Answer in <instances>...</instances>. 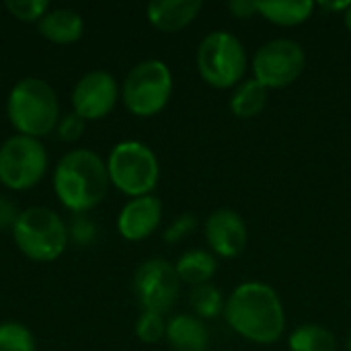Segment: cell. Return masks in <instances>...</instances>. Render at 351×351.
<instances>
[{
	"label": "cell",
	"instance_id": "22",
	"mask_svg": "<svg viewBox=\"0 0 351 351\" xmlns=\"http://www.w3.org/2000/svg\"><path fill=\"white\" fill-rule=\"evenodd\" d=\"M0 351H35L33 333L14 321L0 325Z\"/></svg>",
	"mask_w": 351,
	"mask_h": 351
},
{
	"label": "cell",
	"instance_id": "21",
	"mask_svg": "<svg viewBox=\"0 0 351 351\" xmlns=\"http://www.w3.org/2000/svg\"><path fill=\"white\" fill-rule=\"evenodd\" d=\"M189 304L193 308V313L197 315V319H216L218 315L224 313V296L222 292L212 286V284H204V286H195L189 292Z\"/></svg>",
	"mask_w": 351,
	"mask_h": 351
},
{
	"label": "cell",
	"instance_id": "3",
	"mask_svg": "<svg viewBox=\"0 0 351 351\" xmlns=\"http://www.w3.org/2000/svg\"><path fill=\"white\" fill-rule=\"evenodd\" d=\"M6 113L12 128L21 136L43 138L58 128L60 103L56 90L41 78L19 80L8 95Z\"/></svg>",
	"mask_w": 351,
	"mask_h": 351
},
{
	"label": "cell",
	"instance_id": "23",
	"mask_svg": "<svg viewBox=\"0 0 351 351\" xmlns=\"http://www.w3.org/2000/svg\"><path fill=\"white\" fill-rule=\"evenodd\" d=\"M167 335V321H165V315L160 313H150V311H144L138 321H136V337L142 341V343H158L160 339H165Z\"/></svg>",
	"mask_w": 351,
	"mask_h": 351
},
{
	"label": "cell",
	"instance_id": "7",
	"mask_svg": "<svg viewBox=\"0 0 351 351\" xmlns=\"http://www.w3.org/2000/svg\"><path fill=\"white\" fill-rule=\"evenodd\" d=\"M173 95V74L162 60H144L136 64L121 86L125 109L136 117L160 113Z\"/></svg>",
	"mask_w": 351,
	"mask_h": 351
},
{
	"label": "cell",
	"instance_id": "9",
	"mask_svg": "<svg viewBox=\"0 0 351 351\" xmlns=\"http://www.w3.org/2000/svg\"><path fill=\"white\" fill-rule=\"evenodd\" d=\"M306 66V53L294 39L278 37L263 43L253 56V78L267 90L286 88L300 78Z\"/></svg>",
	"mask_w": 351,
	"mask_h": 351
},
{
	"label": "cell",
	"instance_id": "17",
	"mask_svg": "<svg viewBox=\"0 0 351 351\" xmlns=\"http://www.w3.org/2000/svg\"><path fill=\"white\" fill-rule=\"evenodd\" d=\"M317 4L311 0H255V10L278 27H296L311 19Z\"/></svg>",
	"mask_w": 351,
	"mask_h": 351
},
{
	"label": "cell",
	"instance_id": "13",
	"mask_svg": "<svg viewBox=\"0 0 351 351\" xmlns=\"http://www.w3.org/2000/svg\"><path fill=\"white\" fill-rule=\"evenodd\" d=\"M162 218V204L154 195L134 197L130 199L119 216H117V230L125 241L138 243L148 239L160 224Z\"/></svg>",
	"mask_w": 351,
	"mask_h": 351
},
{
	"label": "cell",
	"instance_id": "25",
	"mask_svg": "<svg viewBox=\"0 0 351 351\" xmlns=\"http://www.w3.org/2000/svg\"><path fill=\"white\" fill-rule=\"evenodd\" d=\"M197 228V218L189 212L181 214L167 230H165V241L175 245V243H181L185 241L189 234H193V230Z\"/></svg>",
	"mask_w": 351,
	"mask_h": 351
},
{
	"label": "cell",
	"instance_id": "26",
	"mask_svg": "<svg viewBox=\"0 0 351 351\" xmlns=\"http://www.w3.org/2000/svg\"><path fill=\"white\" fill-rule=\"evenodd\" d=\"M58 136L64 140V142H74L82 136L84 132V119H80L74 111L64 115L60 121H58Z\"/></svg>",
	"mask_w": 351,
	"mask_h": 351
},
{
	"label": "cell",
	"instance_id": "18",
	"mask_svg": "<svg viewBox=\"0 0 351 351\" xmlns=\"http://www.w3.org/2000/svg\"><path fill=\"white\" fill-rule=\"evenodd\" d=\"M175 271H177L179 282H185L195 288V286L210 284V280L218 271V261H216V255L210 251L191 249L177 259Z\"/></svg>",
	"mask_w": 351,
	"mask_h": 351
},
{
	"label": "cell",
	"instance_id": "6",
	"mask_svg": "<svg viewBox=\"0 0 351 351\" xmlns=\"http://www.w3.org/2000/svg\"><path fill=\"white\" fill-rule=\"evenodd\" d=\"M109 181L125 195L144 197L156 187L160 165L156 154L138 140H125L113 146L107 158Z\"/></svg>",
	"mask_w": 351,
	"mask_h": 351
},
{
	"label": "cell",
	"instance_id": "10",
	"mask_svg": "<svg viewBox=\"0 0 351 351\" xmlns=\"http://www.w3.org/2000/svg\"><path fill=\"white\" fill-rule=\"evenodd\" d=\"M175 265L165 259H148L134 274V294L144 311L165 315L179 296Z\"/></svg>",
	"mask_w": 351,
	"mask_h": 351
},
{
	"label": "cell",
	"instance_id": "12",
	"mask_svg": "<svg viewBox=\"0 0 351 351\" xmlns=\"http://www.w3.org/2000/svg\"><path fill=\"white\" fill-rule=\"evenodd\" d=\"M204 232H206V241L212 253L222 259L239 257L249 243L247 224L243 216L232 208L214 210L206 220Z\"/></svg>",
	"mask_w": 351,
	"mask_h": 351
},
{
	"label": "cell",
	"instance_id": "27",
	"mask_svg": "<svg viewBox=\"0 0 351 351\" xmlns=\"http://www.w3.org/2000/svg\"><path fill=\"white\" fill-rule=\"evenodd\" d=\"M19 214H21V212H16V208H14L6 197L0 195V228H10V230H12V226H14Z\"/></svg>",
	"mask_w": 351,
	"mask_h": 351
},
{
	"label": "cell",
	"instance_id": "24",
	"mask_svg": "<svg viewBox=\"0 0 351 351\" xmlns=\"http://www.w3.org/2000/svg\"><path fill=\"white\" fill-rule=\"evenodd\" d=\"M4 6L14 19L25 23H35V21L39 23L49 10L47 0H8Z\"/></svg>",
	"mask_w": 351,
	"mask_h": 351
},
{
	"label": "cell",
	"instance_id": "16",
	"mask_svg": "<svg viewBox=\"0 0 351 351\" xmlns=\"http://www.w3.org/2000/svg\"><path fill=\"white\" fill-rule=\"evenodd\" d=\"M37 27H39V33L47 41L60 43V45H68V43L78 41L82 37V31H84L82 16L72 8L47 10L45 16L37 23Z\"/></svg>",
	"mask_w": 351,
	"mask_h": 351
},
{
	"label": "cell",
	"instance_id": "8",
	"mask_svg": "<svg viewBox=\"0 0 351 351\" xmlns=\"http://www.w3.org/2000/svg\"><path fill=\"white\" fill-rule=\"evenodd\" d=\"M47 171L43 144L29 136H10L0 146V183L12 191L35 187Z\"/></svg>",
	"mask_w": 351,
	"mask_h": 351
},
{
	"label": "cell",
	"instance_id": "1",
	"mask_svg": "<svg viewBox=\"0 0 351 351\" xmlns=\"http://www.w3.org/2000/svg\"><path fill=\"white\" fill-rule=\"evenodd\" d=\"M228 327L257 346L278 343L286 331V311L278 292L263 282H245L237 286L224 304Z\"/></svg>",
	"mask_w": 351,
	"mask_h": 351
},
{
	"label": "cell",
	"instance_id": "14",
	"mask_svg": "<svg viewBox=\"0 0 351 351\" xmlns=\"http://www.w3.org/2000/svg\"><path fill=\"white\" fill-rule=\"evenodd\" d=\"M202 6L199 0H152L146 6V16L154 29L177 33L197 19Z\"/></svg>",
	"mask_w": 351,
	"mask_h": 351
},
{
	"label": "cell",
	"instance_id": "19",
	"mask_svg": "<svg viewBox=\"0 0 351 351\" xmlns=\"http://www.w3.org/2000/svg\"><path fill=\"white\" fill-rule=\"evenodd\" d=\"M265 105H267V88L255 78H247L239 82L228 99L230 113L239 119L257 117L265 109Z\"/></svg>",
	"mask_w": 351,
	"mask_h": 351
},
{
	"label": "cell",
	"instance_id": "30",
	"mask_svg": "<svg viewBox=\"0 0 351 351\" xmlns=\"http://www.w3.org/2000/svg\"><path fill=\"white\" fill-rule=\"evenodd\" d=\"M343 23H346V27H348V31L351 33V6L343 12Z\"/></svg>",
	"mask_w": 351,
	"mask_h": 351
},
{
	"label": "cell",
	"instance_id": "28",
	"mask_svg": "<svg viewBox=\"0 0 351 351\" xmlns=\"http://www.w3.org/2000/svg\"><path fill=\"white\" fill-rule=\"evenodd\" d=\"M228 10L237 19H251L257 12L255 2H251V0H232V2H228Z\"/></svg>",
	"mask_w": 351,
	"mask_h": 351
},
{
	"label": "cell",
	"instance_id": "20",
	"mask_svg": "<svg viewBox=\"0 0 351 351\" xmlns=\"http://www.w3.org/2000/svg\"><path fill=\"white\" fill-rule=\"evenodd\" d=\"M288 348L290 351H337V339L327 327L306 323L290 333Z\"/></svg>",
	"mask_w": 351,
	"mask_h": 351
},
{
	"label": "cell",
	"instance_id": "2",
	"mask_svg": "<svg viewBox=\"0 0 351 351\" xmlns=\"http://www.w3.org/2000/svg\"><path fill=\"white\" fill-rule=\"evenodd\" d=\"M109 183L107 162L86 148L64 154L53 171V191L60 204L76 214L97 208L105 199Z\"/></svg>",
	"mask_w": 351,
	"mask_h": 351
},
{
	"label": "cell",
	"instance_id": "31",
	"mask_svg": "<svg viewBox=\"0 0 351 351\" xmlns=\"http://www.w3.org/2000/svg\"><path fill=\"white\" fill-rule=\"evenodd\" d=\"M346 351H351V333L350 337H348V343H346Z\"/></svg>",
	"mask_w": 351,
	"mask_h": 351
},
{
	"label": "cell",
	"instance_id": "4",
	"mask_svg": "<svg viewBox=\"0 0 351 351\" xmlns=\"http://www.w3.org/2000/svg\"><path fill=\"white\" fill-rule=\"evenodd\" d=\"M197 72L214 88L226 90L243 82L247 70V51L230 31H212L197 45Z\"/></svg>",
	"mask_w": 351,
	"mask_h": 351
},
{
	"label": "cell",
	"instance_id": "5",
	"mask_svg": "<svg viewBox=\"0 0 351 351\" xmlns=\"http://www.w3.org/2000/svg\"><path fill=\"white\" fill-rule=\"evenodd\" d=\"M12 237L21 253L39 263L56 261L68 243V230L62 218L41 206L27 208L19 214Z\"/></svg>",
	"mask_w": 351,
	"mask_h": 351
},
{
	"label": "cell",
	"instance_id": "29",
	"mask_svg": "<svg viewBox=\"0 0 351 351\" xmlns=\"http://www.w3.org/2000/svg\"><path fill=\"white\" fill-rule=\"evenodd\" d=\"M350 6H351V0H346V2H319V8L333 10V12H346Z\"/></svg>",
	"mask_w": 351,
	"mask_h": 351
},
{
	"label": "cell",
	"instance_id": "11",
	"mask_svg": "<svg viewBox=\"0 0 351 351\" xmlns=\"http://www.w3.org/2000/svg\"><path fill=\"white\" fill-rule=\"evenodd\" d=\"M117 99H119L117 80L105 70H93L84 74L72 90L74 113L84 121L107 117L117 105Z\"/></svg>",
	"mask_w": 351,
	"mask_h": 351
},
{
	"label": "cell",
	"instance_id": "15",
	"mask_svg": "<svg viewBox=\"0 0 351 351\" xmlns=\"http://www.w3.org/2000/svg\"><path fill=\"white\" fill-rule=\"evenodd\" d=\"M165 339L175 351H208L210 331L202 319L193 315H175L167 321Z\"/></svg>",
	"mask_w": 351,
	"mask_h": 351
}]
</instances>
